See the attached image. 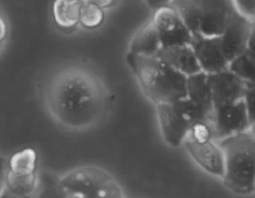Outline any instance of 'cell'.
I'll use <instances>...</instances> for the list:
<instances>
[{
  "label": "cell",
  "mask_w": 255,
  "mask_h": 198,
  "mask_svg": "<svg viewBox=\"0 0 255 198\" xmlns=\"http://www.w3.org/2000/svg\"><path fill=\"white\" fill-rule=\"evenodd\" d=\"M45 104L52 118L63 128L83 131L103 117L108 92L91 68L72 64L59 68L45 86Z\"/></svg>",
  "instance_id": "6da1fadb"
},
{
  "label": "cell",
  "mask_w": 255,
  "mask_h": 198,
  "mask_svg": "<svg viewBox=\"0 0 255 198\" xmlns=\"http://www.w3.org/2000/svg\"><path fill=\"white\" fill-rule=\"evenodd\" d=\"M128 66L143 92L155 105L173 104L187 97V78L158 56H139L128 52Z\"/></svg>",
  "instance_id": "7a4b0ae2"
},
{
  "label": "cell",
  "mask_w": 255,
  "mask_h": 198,
  "mask_svg": "<svg viewBox=\"0 0 255 198\" xmlns=\"http://www.w3.org/2000/svg\"><path fill=\"white\" fill-rule=\"evenodd\" d=\"M224 156L225 187L239 195L255 192V136L250 130L217 141Z\"/></svg>",
  "instance_id": "3957f363"
},
{
  "label": "cell",
  "mask_w": 255,
  "mask_h": 198,
  "mask_svg": "<svg viewBox=\"0 0 255 198\" xmlns=\"http://www.w3.org/2000/svg\"><path fill=\"white\" fill-rule=\"evenodd\" d=\"M172 6L192 33L213 38L225 31L239 14L233 0H171Z\"/></svg>",
  "instance_id": "277c9868"
},
{
  "label": "cell",
  "mask_w": 255,
  "mask_h": 198,
  "mask_svg": "<svg viewBox=\"0 0 255 198\" xmlns=\"http://www.w3.org/2000/svg\"><path fill=\"white\" fill-rule=\"evenodd\" d=\"M70 198H124L119 183L97 166L75 168L60 178Z\"/></svg>",
  "instance_id": "5b68a950"
},
{
  "label": "cell",
  "mask_w": 255,
  "mask_h": 198,
  "mask_svg": "<svg viewBox=\"0 0 255 198\" xmlns=\"http://www.w3.org/2000/svg\"><path fill=\"white\" fill-rule=\"evenodd\" d=\"M151 19L158 30L162 48L190 45L192 41V33L172 6L158 8Z\"/></svg>",
  "instance_id": "8992f818"
},
{
  "label": "cell",
  "mask_w": 255,
  "mask_h": 198,
  "mask_svg": "<svg viewBox=\"0 0 255 198\" xmlns=\"http://www.w3.org/2000/svg\"><path fill=\"white\" fill-rule=\"evenodd\" d=\"M212 127L215 141H220L236 134L248 131L250 123L244 101L242 100L233 105L216 108Z\"/></svg>",
  "instance_id": "52a82bcc"
},
{
  "label": "cell",
  "mask_w": 255,
  "mask_h": 198,
  "mask_svg": "<svg viewBox=\"0 0 255 198\" xmlns=\"http://www.w3.org/2000/svg\"><path fill=\"white\" fill-rule=\"evenodd\" d=\"M208 78L215 109L243 100L246 85L228 68L218 73L208 74Z\"/></svg>",
  "instance_id": "ba28073f"
},
{
  "label": "cell",
  "mask_w": 255,
  "mask_h": 198,
  "mask_svg": "<svg viewBox=\"0 0 255 198\" xmlns=\"http://www.w3.org/2000/svg\"><path fill=\"white\" fill-rule=\"evenodd\" d=\"M183 145L201 169L222 180L224 176V156L218 142L215 140L199 142L187 137Z\"/></svg>",
  "instance_id": "9c48e42d"
},
{
  "label": "cell",
  "mask_w": 255,
  "mask_h": 198,
  "mask_svg": "<svg viewBox=\"0 0 255 198\" xmlns=\"http://www.w3.org/2000/svg\"><path fill=\"white\" fill-rule=\"evenodd\" d=\"M192 47L201 72L214 74L228 68V61L224 55L220 36L193 35L190 43Z\"/></svg>",
  "instance_id": "30bf717a"
},
{
  "label": "cell",
  "mask_w": 255,
  "mask_h": 198,
  "mask_svg": "<svg viewBox=\"0 0 255 198\" xmlns=\"http://www.w3.org/2000/svg\"><path fill=\"white\" fill-rule=\"evenodd\" d=\"M156 112L164 141L173 148L183 145L189 134L188 120L178 112L173 104L156 105Z\"/></svg>",
  "instance_id": "8fae6325"
},
{
  "label": "cell",
  "mask_w": 255,
  "mask_h": 198,
  "mask_svg": "<svg viewBox=\"0 0 255 198\" xmlns=\"http://www.w3.org/2000/svg\"><path fill=\"white\" fill-rule=\"evenodd\" d=\"M251 27L252 21L237 14L220 35L221 46L228 64L246 51Z\"/></svg>",
  "instance_id": "7c38bea8"
},
{
  "label": "cell",
  "mask_w": 255,
  "mask_h": 198,
  "mask_svg": "<svg viewBox=\"0 0 255 198\" xmlns=\"http://www.w3.org/2000/svg\"><path fill=\"white\" fill-rule=\"evenodd\" d=\"M156 56L186 77L201 72L195 53L190 45L161 48Z\"/></svg>",
  "instance_id": "4fadbf2b"
},
{
  "label": "cell",
  "mask_w": 255,
  "mask_h": 198,
  "mask_svg": "<svg viewBox=\"0 0 255 198\" xmlns=\"http://www.w3.org/2000/svg\"><path fill=\"white\" fill-rule=\"evenodd\" d=\"M187 98L205 113L212 125L215 107L208 74L200 72L187 78Z\"/></svg>",
  "instance_id": "5bb4252c"
},
{
  "label": "cell",
  "mask_w": 255,
  "mask_h": 198,
  "mask_svg": "<svg viewBox=\"0 0 255 198\" xmlns=\"http://www.w3.org/2000/svg\"><path fill=\"white\" fill-rule=\"evenodd\" d=\"M161 41L155 23L150 19L140 28L132 39L129 52L139 56H156L160 51Z\"/></svg>",
  "instance_id": "9a60e30c"
},
{
  "label": "cell",
  "mask_w": 255,
  "mask_h": 198,
  "mask_svg": "<svg viewBox=\"0 0 255 198\" xmlns=\"http://www.w3.org/2000/svg\"><path fill=\"white\" fill-rule=\"evenodd\" d=\"M83 4V0H54L52 15L56 26L65 31L77 27Z\"/></svg>",
  "instance_id": "2e32d148"
},
{
  "label": "cell",
  "mask_w": 255,
  "mask_h": 198,
  "mask_svg": "<svg viewBox=\"0 0 255 198\" xmlns=\"http://www.w3.org/2000/svg\"><path fill=\"white\" fill-rule=\"evenodd\" d=\"M39 172L21 176L5 170L3 191L16 197H33L39 186Z\"/></svg>",
  "instance_id": "e0dca14e"
},
{
  "label": "cell",
  "mask_w": 255,
  "mask_h": 198,
  "mask_svg": "<svg viewBox=\"0 0 255 198\" xmlns=\"http://www.w3.org/2000/svg\"><path fill=\"white\" fill-rule=\"evenodd\" d=\"M37 167H39V156L32 147L23 148L6 160V170L15 175H33L39 172Z\"/></svg>",
  "instance_id": "ac0fdd59"
},
{
  "label": "cell",
  "mask_w": 255,
  "mask_h": 198,
  "mask_svg": "<svg viewBox=\"0 0 255 198\" xmlns=\"http://www.w3.org/2000/svg\"><path fill=\"white\" fill-rule=\"evenodd\" d=\"M33 198H70L62 187L60 177L53 172H39V186Z\"/></svg>",
  "instance_id": "d6986e66"
},
{
  "label": "cell",
  "mask_w": 255,
  "mask_h": 198,
  "mask_svg": "<svg viewBox=\"0 0 255 198\" xmlns=\"http://www.w3.org/2000/svg\"><path fill=\"white\" fill-rule=\"evenodd\" d=\"M228 70L243 81L246 88L255 86V59L246 51L228 64Z\"/></svg>",
  "instance_id": "ffe728a7"
},
{
  "label": "cell",
  "mask_w": 255,
  "mask_h": 198,
  "mask_svg": "<svg viewBox=\"0 0 255 198\" xmlns=\"http://www.w3.org/2000/svg\"><path fill=\"white\" fill-rule=\"evenodd\" d=\"M105 21V10L95 4L85 3L82 6L79 25L86 29H96Z\"/></svg>",
  "instance_id": "44dd1931"
},
{
  "label": "cell",
  "mask_w": 255,
  "mask_h": 198,
  "mask_svg": "<svg viewBox=\"0 0 255 198\" xmlns=\"http://www.w3.org/2000/svg\"><path fill=\"white\" fill-rule=\"evenodd\" d=\"M173 106L175 107V109L178 111V112H180L188 120L190 125L197 121L210 122L207 116L205 115V113H203L198 107H196L192 102H191L187 97L182 99L180 101L173 103Z\"/></svg>",
  "instance_id": "7402d4cb"
},
{
  "label": "cell",
  "mask_w": 255,
  "mask_h": 198,
  "mask_svg": "<svg viewBox=\"0 0 255 198\" xmlns=\"http://www.w3.org/2000/svg\"><path fill=\"white\" fill-rule=\"evenodd\" d=\"M188 138L199 142L215 140L212 125L208 121H197L191 123Z\"/></svg>",
  "instance_id": "603a6c76"
},
{
  "label": "cell",
  "mask_w": 255,
  "mask_h": 198,
  "mask_svg": "<svg viewBox=\"0 0 255 198\" xmlns=\"http://www.w3.org/2000/svg\"><path fill=\"white\" fill-rule=\"evenodd\" d=\"M243 101L251 127L255 123V86H248V88H246Z\"/></svg>",
  "instance_id": "cb8c5ba5"
},
{
  "label": "cell",
  "mask_w": 255,
  "mask_h": 198,
  "mask_svg": "<svg viewBox=\"0 0 255 198\" xmlns=\"http://www.w3.org/2000/svg\"><path fill=\"white\" fill-rule=\"evenodd\" d=\"M238 13L250 21H255V0H233Z\"/></svg>",
  "instance_id": "d4e9b609"
},
{
  "label": "cell",
  "mask_w": 255,
  "mask_h": 198,
  "mask_svg": "<svg viewBox=\"0 0 255 198\" xmlns=\"http://www.w3.org/2000/svg\"><path fill=\"white\" fill-rule=\"evenodd\" d=\"M8 34H9L8 22L2 11L0 10V53L2 52L3 48L7 42Z\"/></svg>",
  "instance_id": "484cf974"
},
{
  "label": "cell",
  "mask_w": 255,
  "mask_h": 198,
  "mask_svg": "<svg viewBox=\"0 0 255 198\" xmlns=\"http://www.w3.org/2000/svg\"><path fill=\"white\" fill-rule=\"evenodd\" d=\"M246 52L252 58L255 59V21H252V27H251L250 35H249L248 43H247Z\"/></svg>",
  "instance_id": "4316f807"
},
{
  "label": "cell",
  "mask_w": 255,
  "mask_h": 198,
  "mask_svg": "<svg viewBox=\"0 0 255 198\" xmlns=\"http://www.w3.org/2000/svg\"><path fill=\"white\" fill-rule=\"evenodd\" d=\"M83 1L85 3L95 4L105 10L107 8H111L113 6H116L119 0H83Z\"/></svg>",
  "instance_id": "83f0119b"
},
{
  "label": "cell",
  "mask_w": 255,
  "mask_h": 198,
  "mask_svg": "<svg viewBox=\"0 0 255 198\" xmlns=\"http://www.w3.org/2000/svg\"><path fill=\"white\" fill-rule=\"evenodd\" d=\"M5 170H6V160L4 157L0 155V197H1L3 192Z\"/></svg>",
  "instance_id": "f1b7e54d"
},
{
  "label": "cell",
  "mask_w": 255,
  "mask_h": 198,
  "mask_svg": "<svg viewBox=\"0 0 255 198\" xmlns=\"http://www.w3.org/2000/svg\"><path fill=\"white\" fill-rule=\"evenodd\" d=\"M146 4L150 7L151 10H157L160 7L169 5L171 0H144Z\"/></svg>",
  "instance_id": "f546056e"
},
{
  "label": "cell",
  "mask_w": 255,
  "mask_h": 198,
  "mask_svg": "<svg viewBox=\"0 0 255 198\" xmlns=\"http://www.w3.org/2000/svg\"><path fill=\"white\" fill-rule=\"evenodd\" d=\"M0 198H21V197H16V196H12V195H10V194L6 193L5 191H3V192H2V195H1V197H0ZM27 198H33V197H27Z\"/></svg>",
  "instance_id": "4dcf8cb0"
},
{
  "label": "cell",
  "mask_w": 255,
  "mask_h": 198,
  "mask_svg": "<svg viewBox=\"0 0 255 198\" xmlns=\"http://www.w3.org/2000/svg\"><path fill=\"white\" fill-rule=\"evenodd\" d=\"M250 131H251V133L255 136V123H254V125H252L251 127H250V129H249Z\"/></svg>",
  "instance_id": "1f68e13d"
},
{
  "label": "cell",
  "mask_w": 255,
  "mask_h": 198,
  "mask_svg": "<svg viewBox=\"0 0 255 198\" xmlns=\"http://www.w3.org/2000/svg\"><path fill=\"white\" fill-rule=\"evenodd\" d=\"M254 194H255V192H254Z\"/></svg>",
  "instance_id": "d6a6232c"
}]
</instances>
